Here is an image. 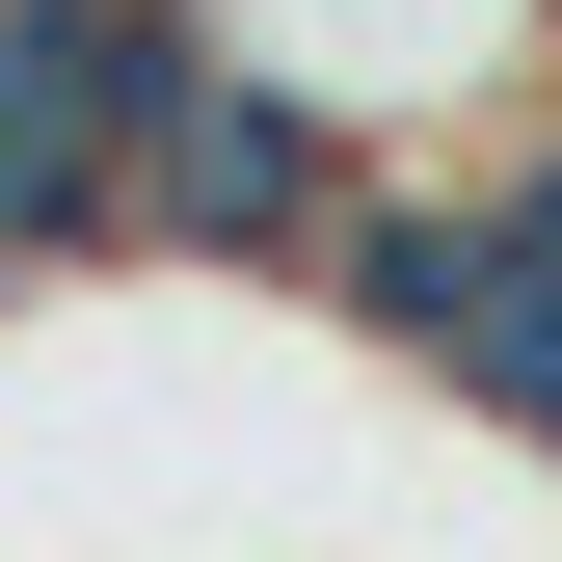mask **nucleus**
<instances>
[{"label":"nucleus","mask_w":562,"mask_h":562,"mask_svg":"<svg viewBox=\"0 0 562 562\" xmlns=\"http://www.w3.org/2000/svg\"><path fill=\"white\" fill-rule=\"evenodd\" d=\"M188 0H0V295L134 268V134H161Z\"/></svg>","instance_id":"obj_2"},{"label":"nucleus","mask_w":562,"mask_h":562,"mask_svg":"<svg viewBox=\"0 0 562 562\" xmlns=\"http://www.w3.org/2000/svg\"><path fill=\"white\" fill-rule=\"evenodd\" d=\"M268 108H322L348 161H456L562 81V0H188Z\"/></svg>","instance_id":"obj_1"},{"label":"nucleus","mask_w":562,"mask_h":562,"mask_svg":"<svg viewBox=\"0 0 562 562\" xmlns=\"http://www.w3.org/2000/svg\"><path fill=\"white\" fill-rule=\"evenodd\" d=\"M348 134L322 108H268L215 27L161 54V134H134V268H241V295H322V241H348Z\"/></svg>","instance_id":"obj_3"}]
</instances>
